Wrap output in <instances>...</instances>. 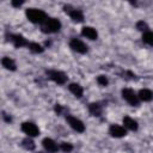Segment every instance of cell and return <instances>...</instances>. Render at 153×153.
I'll list each match as a JSON object with an SVG mask.
<instances>
[{
  "mask_svg": "<svg viewBox=\"0 0 153 153\" xmlns=\"http://www.w3.org/2000/svg\"><path fill=\"white\" fill-rule=\"evenodd\" d=\"M25 14H26V18L29 19V22H31L33 24L43 25L48 19L47 13L43 10H38V8H27L25 11Z\"/></svg>",
  "mask_w": 153,
  "mask_h": 153,
  "instance_id": "cell-1",
  "label": "cell"
},
{
  "mask_svg": "<svg viewBox=\"0 0 153 153\" xmlns=\"http://www.w3.org/2000/svg\"><path fill=\"white\" fill-rule=\"evenodd\" d=\"M61 29V22L56 18H48L47 22L42 25V31L45 33H54L60 31Z\"/></svg>",
  "mask_w": 153,
  "mask_h": 153,
  "instance_id": "cell-2",
  "label": "cell"
},
{
  "mask_svg": "<svg viewBox=\"0 0 153 153\" xmlns=\"http://www.w3.org/2000/svg\"><path fill=\"white\" fill-rule=\"evenodd\" d=\"M45 73H47L48 78H49L50 80H53L54 82H56L57 85H63V84H66V81H67V75H66L63 72H61V71L48 69V71H45Z\"/></svg>",
  "mask_w": 153,
  "mask_h": 153,
  "instance_id": "cell-3",
  "label": "cell"
},
{
  "mask_svg": "<svg viewBox=\"0 0 153 153\" xmlns=\"http://www.w3.org/2000/svg\"><path fill=\"white\" fill-rule=\"evenodd\" d=\"M122 98L131 106H137L140 103V99L137 97V94L131 90V88H123L122 90Z\"/></svg>",
  "mask_w": 153,
  "mask_h": 153,
  "instance_id": "cell-4",
  "label": "cell"
},
{
  "mask_svg": "<svg viewBox=\"0 0 153 153\" xmlns=\"http://www.w3.org/2000/svg\"><path fill=\"white\" fill-rule=\"evenodd\" d=\"M7 39L16 47V48H23V47H29V41L24 37V36H22V35H19V33H10V35H7Z\"/></svg>",
  "mask_w": 153,
  "mask_h": 153,
  "instance_id": "cell-5",
  "label": "cell"
},
{
  "mask_svg": "<svg viewBox=\"0 0 153 153\" xmlns=\"http://www.w3.org/2000/svg\"><path fill=\"white\" fill-rule=\"evenodd\" d=\"M63 10H65L66 13H68V16L71 17V19H72L74 23H81V22H84V13H82L81 10L72 8L69 5L63 6Z\"/></svg>",
  "mask_w": 153,
  "mask_h": 153,
  "instance_id": "cell-6",
  "label": "cell"
},
{
  "mask_svg": "<svg viewBox=\"0 0 153 153\" xmlns=\"http://www.w3.org/2000/svg\"><path fill=\"white\" fill-rule=\"evenodd\" d=\"M22 130L29 136V137H35L39 135V129L38 127L32 123V122H23L22 123Z\"/></svg>",
  "mask_w": 153,
  "mask_h": 153,
  "instance_id": "cell-7",
  "label": "cell"
},
{
  "mask_svg": "<svg viewBox=\"0 0 153 153\" xmlns=\"http://www.w3.org/2000/svg\"><path fill=\"white\" fill-rule=\"evenodd\" d=\"M66 120H67L68 124L71 126V128L74 129L75 131H78V133H84V131H85V124H84L82 121H80L79 118L68 115V116H66Z\"/></svg>",
  "mask_w": 153,
  "mask_h": 153,
  "instance_id": "cell-8",
  "label": "cell"
},
{
  "mask_svg": "<svg viewBox=\"0 0 153 153\" xmlns=\"http://www.w3.org/2000/svg\"><path fill=\"white\" fill-rule=\"evenodd\" d=\"M69 47H71L74 51L79 53V54H85V53H87V50H88V47H87L82 41H80V39H78V38H72V39L69 41Z\"/></svg>",
  "mask_w": 153,
  "mask_h": 153,
  "instance_id": "cell-9",
  "label": "cell"
},
{
  "mask_svg": "<svg viewBox=\"0 0 153 153\" xmlns=\"http://www.w3.org/2000/svg\"><path fill=\"white\" fill-rule=\"evenodd\" d=\"M109 134L112 136V137H123L126 136L127 134V130L124 127L122 126H118V124H111L110 128H109Z\"/></svg>",
  "mask_w": 153,
  "mask_h": 153,
  "instance_id": "cell-10",
  "label": "cell"
},
{
  "mask_svg": "<svg viewBox=\"0 0 153 153\" xmlns=\"http://www.w3.org/2000/svg\"><path fill=\"white\" fill-rule=\"evenodd\" d=\"M42 145H43L44 149H45L48 153H56V152L59 151V148H60V147L57 146V143H56L53 139H50V137H45V139H43Z\"/></svg>",
  "mask_w": 153,
  "mask_h": 153,
  "instance_id": "cell-11",
  "label": "cell"
},
{
  "mask_svg": "<svg viewBox=\"0 0 153 153\" xmlns=\"http://www.w3.org/2000/svg\"><path fill=\"white\" fill-rule=\"evenodd\" d=\"M81 35L84 36V37H86V38H88V39H97V37H98V32H97V30L94 29V27H92V26H84L82 29H81Z\"/></svg>",
  "mask_w": 153,
  "mask_h": 153,
  "instance_id": "cell-12",
  "label": "cell"
},
{
  "mask_svg": "<svg viewBox=\"0 0 153 153\" xmlns=\"http://www.w3.org/2000/svg\"><path fill=\"white\" fill-rule=\"evenodd\" d=\"M123 124H124V128H127V129H129V130H137V128H139V124H137V122L134 120V118H131V117H129V116H124L123 117Z\"/></svg>",
  "mask_w": 153,
  "mask_h": 153,
  "instance_id": "cell-13",
  "label": "cell"
},
{
  "mask_svg": "<svg viewBox=\"0 0 153 153\" xmlns=\"http://www.w3.org/2000/svg\"><path fill=\"white\" fill-rule=\"evenodd\" d=\"M68 90H69L76 98H81L82 94H84V88H82V86H80V85L76 84V82H72V84H69Z\"/></svg>",
  "mask_w": 153,
  "mask_h": 153,
  "instance_id": "cell-14",
  "label": "cell"
},
{
  "mask_svg": "<svg viewBox=\"0 0 153 153\" xmlns=\"http://www.w3.org/2000/svg\"><path fill=\"white\" fill-rule=\"evenodd\" d=\"M137 97L142 102H151L153 99V92L151 90H148V88H142V90L139 91Z\"/></svg>",
  "mask_w": 153,
  "mask_h": 153,
  "instance_id": "cell-15",
  "label": "cell"
},
{
  "mask_svg": "<svg viewBox=\"0 0 153 153\" xmlns=\"http://www.w3.org/2000/svg\"><path fill=\"white\" fill-rule=\"evenodd\" d=\"M88 111L92 116H96V117H99L103 112V108L99 103H90L88 104Z\"/></svg>",
  "mask_w": 153,
  "mask_h": 153,
  "instance_id": "cell-16",
  "label": "cell"
},
{
  "mask_svg": "<svg viewBox=\"0 0 153 153\" xmlns=\"http://www.w3.org/2000/svg\"><path fill=\"white\" fill-rule=\"evenodd\" d=\"M1 65H2V67H4L5 69H7V71H12V72H13V71L17 69V65H16L14 60L11 59V57H2Z\"/></svg>",
  "mask_w": 153,
  "mask_h": 153,
  "instance_id": "cell-17",
  "label": "cell"
},
{
  "mask_svg": "<svg viewBox=\"0 0 153 153\" xmlns=\"http://www.w3.org/2000/svg\"><path fill=\"white\" fill-rule=\"evenodd\" d=\"M29 49H30V51L33 53V54H41V53L44 51V48H43L41 44L36 43V42H30V44H29Z\"/></svg>",
  "mask_w": 153,
  "mask_h": 153,
  "instance_id": "cell-18",
  "label": "cell"
},
{
  "mask_svg": "<svg viewBox=\"0 0 153 153\" xmlns=\"http://www.w3.org/2000/svg\"><path fill=\"white\" fill-rule=\"evenodd\" d=\"M142 42L153 47V31H146L142 33Z\"/></svg>",
  "mask_w": 153,
  "mask_h": 153,
  "instance_id": "cell-19",
  "label": "cell"
},
{
  "mask_svg": "<svg viewBox=\"0 0 153 153\" xmlns=\"http://www.w3.org/2000/svg\"><path fill=\"white\" fill-rule=\"evenodd\" d=\"M22 146L25 148V149H27V151H33L35 148H36V145H35V142L30 139V137H26V139H24L23 141H22Z\"/></svg>",
  "mask_w": 153,
  "mask_h": 153,
  "instance_id": "cell-20",
  "label": "cell"
},
{
  "mask_svg": "<svg viewBox=\"0 0 153 153\" xmlns=\"http://www.w3.org/2000/svg\"><path fill=\"white\" fill-rule=\"evenodd\" d=\"M59 147H60V149H61L62 152H65V153H69V152L73 151V145L69 143V142H61Z\"/></svg>",
  "mask_w": 153,
  "mask_h": 153,
  "instance_id": "cell-21",
  "label": "cell"
},
{
  "mask_svg": "<svg viewBox=\"0 0 153 153\" xmlns=\"http://www.w3.org/2000/svg\"><path fill=\"white\" fill-rule=\"evenodd\" d=\"M136 29H137L139 31L146 32V31H148V25H147L146 22H143V20H139V22L136 23Z\"/></svg>",
  "mask_w": 153,
  "mask_h": 153,
  "instance_id": "cell-22",
  "label": "cell"
},
{
  "mask_svg": "<svg viewBox=\"0 0 153 153\" xmlns=\"http://www.w3.org/2000/svg\"><path fill=\"white\" fill-rule=\"evenodd\" d=\"M97 82H98V85L99 86H108V84H109V79H108V76H105V75H98L97 76Z\"/></svg>",
  "mask_w": 153,
  "mask_h": 153,
  "instance_id": "cell-23",
  "label": "cell"
},
{
  "mask_svg": "<svg viewBox=\"0 0 153 153\" xmlns=\"http://www.w3.org/2000/svg\"><path fill=\"white\" fill-rule=\"evenodd\" d=\"M54 110H55L56 115L61 116V115H63V112L66 111V108H65V106H62L61 104H55V106H54Z\"/></svg>",
  "mask_w": 153,
  "mask_h": 153,
  "instance_id": "cell-24",
  "label": "cell"
},
{
  "mask_svg": "<svg viewBox=\"0 0 153 153\" xmlns=\"http://www.w3.org/2000/svg\"><path fill=\"white\" fill-rule=\"evenodd\" d=\"M23 4H24V0H12L11 1V5L13 7H20Z\"/></svg>",
  "mask_w": 153,
  "mask_h": 153,
  "instance_id": "cell-25",
  "label": "cell"
},
{
  "mask_svg": "<svg viewBox=\"0 0 153 153\" xmlns=\"http://www.w3.org/2000/svg\"><path fill=\"white\" fill-rule=\"evenodd\" d=\"M2 118H4V120H5L6 122H8V123H10L11 121H12V117H11L10 115H7L6 112H2Z\"/></svg>",
  "mask_w": 153,
  "mask_h": 153,
  "instance_id": "cell-26",
  "label": "cell"
}]
</instances>
